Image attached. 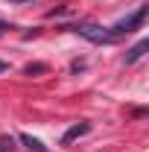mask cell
<instances>
[{
    "label": "cell",
    "instance_id": "9",
    "mask_svg": "<svg viewBox=\"0 0 149 152\" xmlns=\"http://www.w3.org/2000/svg\"><path fill=\"white\" fill-rule=\"evenodd\" d=\"M6 70H9V64H6V61H0V73H6Z\"/></svg>",
    "mask_w": 149,
    "mask_h": 152
},
{
    "label": "cell",
    "instance_id": "5",
    "mask_svg": "<svg viewBox=\"0 0 149 152\" xmlns=\"http://www.w3.org/2000/svg\"><path fill=\"white\" fill-rule=\"evenodd\" d=\"M146 50H149V41H140V44H134V47L129 50V56H126V64H131V61H137V58L143 56Z\"/></svg>",
    "mask_w": 149,
    "mask_h": 152
},
{
    "label": "cell",
    "instance_id": "1",
    "mask_svg": "<svg viewBox=\"0 0 149 152\" xmlns=\"http://www.w3.org/2000/svg\"><path fill=\"white\" fill-rule=\"evenodd\" d=\"M146 12H149L146 6H140L134 15H129V18H123V20H117L111 29H108V35H111V38H120V35H126V32H131V29H137V26L146 20Z\"/></svg>",
    "mask_w": 149,
    "mask_h": 152
},
{
    "label": "cell",
    "instance_id": "8",
    "mask_svg": "<svg viewBox=\"0 0 149 152\" xmlns=\"http://www.w3.org/2000/svg\"><path fill=\"white\" fill-rule=\"evenodd\" d=\"M6 29H12V23H6V20H0V35H3Z\"/></svg>",
    "mask_w": 149,
    "mask_h": 152
},
{
    "label": "cell",
    "instance_id": "3",
    "mask_svg": "<svg viewBox=\"0 0 149 152\" xmlns=\"http://www.w3.org/2000/svg\"><path fill=\"white\" fill-rule=\"evenodd\" d=\"M88 129H91V123H76V126H70L67 132H64V137H61V143H73L76 137H82V134H88Z\"/></svg>",
    "mask_w": 149,
    "mask_h": 152
},
{
    "label": "cell",
    "instance_id": "6",
    "mask_svg": "<svg viewBox=\"0 0 149 152\" xmlns=\"http://www.w3.org/2000/svg\"><path fill=\"white\" fill-rule=\"evenodd\" d=\"M47 70V64H26V73L32 76V73H44Z\"/></svg>",
    "mask_w": 149,
    "mask_h": 152
},
{
    "label": "cell",
    "instance_id": "4",
    "mask_svg": "<svg viewBox=\"0 0 149 152\" xmlns=\"http://www.w3.org/2000/svg\"><path fill=\"white\" fill-rule=\"evenodd\" d=\"M20 143H23V146H29L32 152H50L41 140H38V137H32V134H20Z\"/></svg>",
    "mask_w": 149,
    "mask_h": 152
},
{
    "label": "cell",
    "instance_id": "7",
    "mask_svg": "<svg viewBox=\"0 0 149 152\" xmlns=\"http://www.w3.org/2000/svg\"><path fill=\"white\" fill-rule=\"evenodd\" d=\"M0 152H12V137H0Z\"/></svg>",
    "mask_w": 149,
    "mask_h": 152
},
{
    "label": "cell",
    "instance_id": "2",
    "mask_svg": "<svg viewBox=\"0 0 149 152\" xmlns=\"http://www.w3.org/2000/svg\"><path fill=\"white\" fill-rule=\"evenodd\" d=\"M76 32L82 38H88V41H93V44H108V41H114L105 29H99V26H91V23H82V26H73Z\"/></svg>",
    "mask_w": 149,
    "mask_h": 152
}]
</instances>
